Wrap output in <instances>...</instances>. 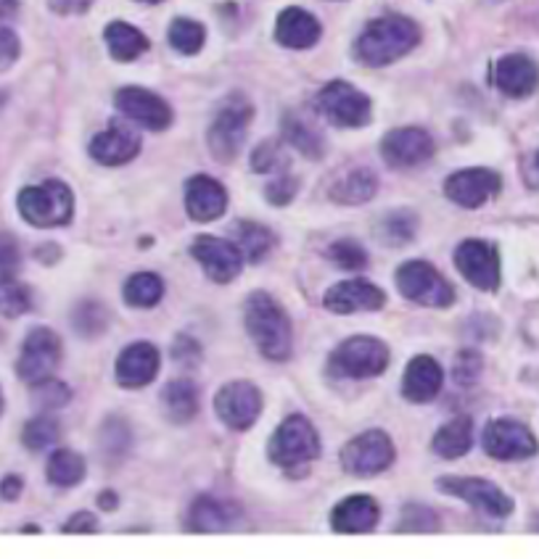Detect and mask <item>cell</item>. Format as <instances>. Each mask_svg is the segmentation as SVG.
<instances>
[{"instance_id":"8d00e7d4","label":"cell","mask_w":539,"mask_h":559,"mask_svg":"<svg viewBox=\"0 0 539 559\" xmlns=\"http://www.w3.org/2000/svg\"><path fill=\"white\" fill-rule=\"evenodd\" d=\"M59 436H61L59 423H56L54 417L43 415V417L30 419V423L24 425L22 441H24V447L32 451H43V449L54 447V443L59 441Z\"/></svg>"},{"instance_id":"ffe728a7","label":"cell","mask_w":539,"mask_h":559,"mask_svg":"<svg viewBox=\"0 0 539 559\" xmlns=\"http://www.w3.org/2000/svg\"><path fill=\"white\" fill-rule=\"evenodd\" d=\"M159 361H162V357H159L156 346L143 341L132 343L117 359V383L122 389H143L156 378Z\"/></svg>"},{"instance_id":"4316f807","label":"cell","mask_w":539,"mask_h":559,"mask_svg":"<svg viewBox=\"0 0 539 559\" xmlns=\"http://www.w3.org/2000/svg\"><path fill=\"white\" fill-rule=\"evenodd\" d=\"M241 518V510L233 501H222L212 497H199L190 504L188 528L196 533H218L231 528Z\"/></svg>"},{"instance_id":"7402d4cb","label":"cell","mask_w":539,"mask_h":559,"mask_svg":"<svg viewBox=\"0 0 539 559\" xmlns=\"http://www.w3.org/2000/svg\"><path fill=\"white\" fill-rule=\"evenodd\" d=\"M227 193L214 177L196 175L190 177L186 186V209L190 219L196 222H212L225 214Z\"/></svg>"},{"instance_id":"f1b7e54d","label":"cell","mask_w":539,"mask_h":559,"mask_svg":"<svg viewBox=\"0 0 539 559\" xmlns=\"http://www.w3.org/2000/svg\"><path fill=\"white\" fill-rule=\"evenodd\" d=\"M283 138L291 148H296L307 158H320L326 154V140H323L320 130L315 124H309L304 117H300V114H285Z\"/></svg>"},{"instance_id":"7dc6e473","label":"cell","mask_w":539,"mask_h":559,"mask_svg":"<svg viewBox=\"0 0 539 559\" xmlns=\"http://www.w3.org/2000/svg\"><path fill=\"white\" fill-rule=\"evenodd\" d=\"M251 164H254V171H272V169L281 167L283 156H281V148H278V143L259 145V148L254 151Z\"/></svg>"},{"instance_id":"9a60e30c","label":"cell","mask_w":539,"mask_h":559,"mask_svg":"<svg viewBox=\"0 0 539 559\" xmlns=\"http://www.w3.org/2000/svg\"><path fill=\"white\" fill-rule=\"evenodd\" d=\"M440 491L449 493V497H458L476 510H484L492 518H505L513 512V501L507 493L500 491L497 486L490 480L481 478H442Z\"/></svg>"},{"instance_id":"d6986e66","label":"cell","mask_w":539,"mask_h":559,"mask_svg":"<svg viewBox=\"0 0 539 559\" xmlns=\"http://www.w3.org/2000/svg\"><path fill=\"white\" fill-rule=\"evenodd\" d=\"M323 304L333 314H358V311H378L386 304V296L367 280H344L328 290Z\"/></svg>"},{"instance_id":"9f6ffc18","label":"cell","mask_w":539,"mask_h":559,"mask_svg":"<svg viewBox=\"0 0 539 559\" xmlns=\"http://www.w3.org/2000/svg\"><path fill=\"white\" fill-rule=\"evenodd\" d=\"M0 406H3V396H0Z\"/></svg>"},{"instance_id":"3957f363","label":"cell","mask_w":539,"mask_h":559,"mask_svg":"<svg viewBox=\"0 0 539 559\" xmlns=\"http://www.w3.org/2000/svg\"><path fill=\"white\" fill-rule=\"evenodd\" d=\"M19 214L32 227H63L72 222L74 195L61 180H48L43 186L24 188L16 199Z\"/></svg>"},{"instance_id":"c3c4849f","label":"cell","mask_w":539,"mask_h":559,"mask_svg":"<svg viewBox=\"0 0 539 559\" xmlns=\"http://www.w3.org/2000/svg\"><path fill=\"white\" fill-rule=\"evenodd\" d=\"M22 53V46H19V37L14 29H0V72L11 69Z\"/></svg>"},{"instance_id":"cb8c5ba5","label":"cell","mask_w":539,"mask_h":559,"mask_svg":"<svg viewBox=\"0 0 539 559\" xmlns=\"http://www.w3.org/2000/svg\"><path fill=\"white\" fill-rule=\"evenodd\" d=\"M442 367L440 361L431 357H415L405 370L402 396L412 404H426L442 391Z\"/></svg>"},{"instance_id":"bcb514c9","label":"cell","mask_w":539,"mask_h":559,"mask_svg":"<svg viewBox=\"0 0 539 559\" xmlns=\"http://www.w3.org/2000/svg\"><path fill=\"white\" fill-rule=\"evenodd\" d=\"M296 188H300V182H296V177H278L276 182H270L268 190H265V195H268L270 203H276V206H285V203H291V199L296 195Z\"/></svg>"},{"instance_id":"5b68a950","label":"cell","mask_w":539,"mask_h":559,"mask_svg":"<svg viewBox=\"0 0 539 559\" xmlns=\"http://www.w3.org/2000/svg\"><path fill=\"white\" fill-rule=\"evenodd\" d=\"M270 460L281 467L307 465L320 454V438L307 417L294 415L283 419L281 428L270 438Z\"/></svg>"},{"instance_id":"2e32d148","label":"cell","mask_w":539,"mask_h":559,"mask_svg":"<svg viewBox=\"0 0 539 559\" xmlns=\"http://www.w3.org/2000/svg\"><path fill=\"white\" fill-rule=\"evenodd\" d=\"M500 188H503V180L492 169H462L444 182L447 199L462 209L484 206L492 195L500 193Z\"/></svg>"},{"instance_id":"60d3db41","label":"cell","mask_w":539,"mask_h":559,"mask_svg":"<svg viewBox=\"0 0 539 559\" xmlns=\"http://www.w3.org/2000/svg\"><path fill=\"white\" fill-rule=\"evenodd\" d=\"M328 257H331V262L336 266H341V270L347 272H360L367 266V253L363 246L354 243V240H336L331 251H328Z\"/></svg>"},{"instance_id":"e575fe53","label":"cell","mask_w":539,"mask_h":559,"mask_svg":"<svg viewBox=\"0 0 539 559\" xmlns=\"http://www.w3.org/2000/svg\"><path fill=\"white\" fill-rule=\"evenodd\" d=\"M272 233L268 227L257 225V222H238L236 225V246L241 257L249 259V262H259L262 257H268L272 249Z\"/></svg>"},{"instance_id":"d590c367","label":"cell","mask_w":539,"mask_h":559,"mask_svg":"<svg viewBox=\"0 0 539 559\" xmlns=\"http://www.w3.org/2000/svg\"><path fill=\"white\" fill-rule=\"evenodd\" d=\"M207 29L201 27L194 19H175L173 27H169V46H173L177 53L194 56L204 48Z\"/></svg>"},{"instance_id":"d4e9b609","label":"cell","mask_w":539,"mask_h":559,"mask_svg":"<svg viewBox=\"0 0 539 559\" xmlns=\"http://www.w3.org/2000/svg\"><path fill=\"white\" fill-rule=\"evenodd\" d=\"M380 510L376 499L367 493H358V497H347L336 507L331 514L333 531L339 533H367L378 525Z\"/></svg>"},{"instance_id":"4dcf8cb0","label":"cell","mask_w":539,"mask_h":559,"mask_svg":"<svg viewBox=\"0 0 539 559\" xmlns=\"http://www.w3.org/2000/svg\"><path fill=\"white\" fill-rule=\"evenodd\" d=\"M162 406L173 423H190L199 412V391L190 380H175L162 391Z\"/></svg>"},{"instance_id":"6da1fadb","label":"cell","mask_w":539,"mask_h":559,"mask_svg":"<svg viewBox=\"0 0 539 559\" xmlns=\"http://www.w3.org/2000/svg\"><path fill=\"white\" fill-rule=\"evenodd\" d=\"M421 40V29L408 16H380L371 22L360 35L358 59L367 67H386V63L402 59Z\"/></svg>"},{"instance_id":"30bf717a","label":"cell","mask_w":539,"mask_h":559,"mask_svg":"<svg viewBox=\"0 0 539 559\" xmlns=\"http://www.w3.org/2000/svg\"><path fill=\"white\" fill-rule=\"evenodd\" d=\"M455 266L473 288L487 294L500 288V253L490 240H462L455 249Z\"/></svg>"},{"instance_id":"83f0119b","label":"cell","mask_w":539,"mask_h":559,"mask_svg":"<svg viewBox=\"0 0 539 559\" xmlns=\"http://www.w3.org/2000/svg\"><path fill=\"white\" fill-rule=\"evenodd\" d=\"M378 180L371 169H349L347 175H341L339 180L333 182L331 199L341 206H360V203H367L376 195Z\"/></svg>"},{"instance_id":"f546056e","label":"cell","mask_w":539,"mask_h":559,"mask_svg":"<svg viewBox=\"0 0 539 559\" xmlns=\"http://www.w3.org/2000/svg\"><path fill=\"white\" fill-rule=\"evenodd\" d=\"M473 443V423L468 417H455L453 423H447L440 428V433L434 436V451L442 460H458V456L468 454Z\"/></svg>"},{"instance_id":"db71d44e","label":"cell","mask_w":539,"mask_h":559,"mask_svg":"<svg viewBox=\"0 0 539 559\" xmlns=\"http://www.w3.org/2000/svg\"><path fill=\"white\" fill-rule=\"evenodd\" d=\"M98 504L104 507V510H114V507H117V493H112V491L101 493V497H98Z\"/></svg>"},{"instance_id":"5bb4252c","label":"cell","mask_w":539,"mask_h":559,"mask_svg":"<svg viewBox=\"0 0 539 559\" xmlns=\"http://www.w3.org/2000/svg\"><path fill=\"white\" fill-rule=\"evenodd\" d=\"M380 156L389 167L410 169L418 164H426L434 156V140L426 130L418 127H402V130H391L380 143Z\"/></svg>"},{"instance_id":"ab89813d","label":"cell","mask_w":539,"mask_h":559,"mask_svg":"<svg viewBox=\"0 0 539 559\" xmlns=\"http://www.w3.org/2000/svg\"><path fill=\"white\" fill-rule=\"evenodd\" d=\"M69 396H72V393H69L67 385L54 378L40 380V383H35V389H32V404H35L37 409H46V412L59 409V406L69 402Z\"/></svg>"},{"instance_id":"f5cc1de1","label":"cell","mask_w":539,"mask_h":559,"mask_svg":"<svg viewBox=\"0 0 539 559\" xmlns=\"http://www.w3.org/2000/svg\"><path fill=\"white\" fill-rule=\"evenodd\" d=\"M22 478L19 475H5L3 483H0V493H3L5 501H16L19 493H22Z\"/></svg>"},{"instance_id":"7a4b0ae2","label":"cell","mask_w":539,"mask_h":559,"mask_svg":"<svg viewBox=\"0 0 539 559\" xmlns=\"http://www.w3.org/2000/svg\"><path fill=\"white\" fill-rule=\"evenodd\" d=\"M244 322L265 359L283 361L291 357V343H294V338H291V320L285 317L283 307L276 298L262 294V290L249 296Z\"/></svg>"},{"instance_id":"e0dca14e","label":"cell","mask_w":539,"mask_h":559,"mask_svg":"<svg viewBox=\"0 0 539 559\" xmlns=\"http://www.w3.org/2000/svg\"><path fill=\"white\" fill-rule=\"evenodd\" d=\"M194 257L196 262L204 266V272L214 283H231L238 277L241 266H244V257H241L238 246L231 240L214 238V235H201L194 240Z\"/></svg>"},{"instance_id":"f907efd6","label":"cell","mask_w":539,"mask_h":559,"mask_svg":"<svg viewBox=\"0 0 539 559\" xmlns=\"http://www.w3.org/2000/svg\"><path fill=\"white\" fill-rule=\"evenodd\" d=\"M61 531L63 533H95L98 531V523H95V518L91 512H80V514H72Z\"/></svg>"},{"instance_id":"4fadbf2b","label":"cell","mask_w":539,"mask_h":559,"mask_svg":"<svg viewBox=\"0 0 539 559\" xmlns=\"http://www.w3.org/2000/svg\"><path fill=\"white\" fill-rule=\"evenodd\" d=\"M214 409L227 428L249 430L262 412V393L257 385L236 380V383L222 385L218 399H214Z\"/></svg>"},{"instance_id":"484cf974","label":"cell","mask_w":539,"mask_h":559,"mask_svg":"<svg viewBox=\"0 0 539 559\" xmlns=\"http://www.w3.org/2000/svg\"><path fill=\"white\" fill-rule=\"evenodd\" d=\"M276 40L285 48H313L320 40V22L304 9H285L278 16L276 24Z\"/></svg>"},{"instance_id":"f35d334b","label":"cell","mask_w":539,"mask_h":559,"mask_svg":"<svg viewBox=\"0 0 539 559\" xmlns=\"http://www.w3.org/2000/svg\"><path fill=\"white\" fill-rule=\"evenodd\" d=\"M72 325L80 335L93 338V335H101L106 330V325H109V311H106V307H101V304L85 301L80 304L78 311H74Z\"/></svg>"},{"instance_id":"603a6c76","label":"cell","mask_w":539,"mask_h":559,"mask_svg":"<svg viewBox=\"0 0 539 559\" xmlns=\"http://www.w3.org/2000/svg\"><path fill=\"white\" fill-rule=\"evenodd\" d=\"M138 151H141V140L122 124H112L109 130L95 135L91 143V156L98 164H106V167H119V164L132 162Z\"/></svg>"},{"instance_id":"ac0fdd59","label":"cell","mask_w":539,"mask_h":559,"mask_svg":"<svg viewBox=\"0 0 539 559\" xmlns=\"http://www.w3.org/2000/svg\"><path fill=\"white\" fill-rule=\"evenodd\" d=\"M117 109L138 122L145 130H167L173 122V109L159 98L156 93L143 91V87H122L117 93Z\"/></svg>"},{"instance_id":"816d5d0a","label":"cell","mask_w":539,"mask_h":559,"mask_svg":"<svg viewBox=\"0 0 539 559\" xmlns=\"http://www.w3.org/2000/svg\"><path fill=\"white\" fill-rule=\"evenodd\" d=\"M522 177H524V182L529 188H539V148L524 156Z\"/></svg>"},{"instance_id":"11a10c76","label":"cell","mask_w":539,"mask_h":559,"mask_svg":"<svg viewBox=\"0 0 539 559\" xmlns=\"http://www.w3.org/2000/svg\"><path fill=\"white\" fill-rule=\"evenodd\" d=\"M143 3H159V0H143Z\"/></svg>"},{"instance_id":"b9f144b4","label":"cell","mask_w":539,"mask_h":559,"mask_svg":"<svg viewBox=\"0 0 539 559\" xmlns=\"http://www.w3.org/2000/svg\"><path fill=\"white\" fill-rule=\"evenodd\" d=\"M399 531H440V518H436L429 507L408 504L402 512V525H399Z\"/></svg>"},{"instance_id":"8fae6325","label":"cell","mask_w":539,"mask_h":559,"mask_svg":"<svg viewBox=\"0 0 539 559\" xmlns=\"http://www.w3.org/2000/svg\"><path fill=\"white\" fill-rule=\"evenodd\" d=\"M61 361V341L50 328H35L24 338L22 357H19L16 372L24 383H40L54 374Z\"/></svg>"},{"instance_id":"9c48e42d","label":"cell","mask_w":539,"mask_h":559,"mask_svg":"<svg viewBox=\"0 0 539 559\" xmlns=\"http://www.w3.org/2000/svg\"><path fill=\"white\" fill-rule=\"evenodd\" d=\"M395 462V443L384 430H367V433L352 438L344 449H341V465L349 475H367L384 473Z\"/></svg>"},{"instance_id":"f6af8a7d","label":"cell","mask_w":539,"mask_h":559,"mask_svg":"<svg viewBox=\"0 0 539 559\" xmlns=\"http://www.w3.org/2000/svg\"><path fill=\"white\" fill-rule=\"evenodd\" d=\"M481 374V357L476 352H462L458 359H455V380L460 385H471L479 380Z\"/></svg>"},{"instance_id":"277c9868","label":"cell","mask_w":539,"mask_h":559,"mask_svg":"<svg viewBox=\"0 0 539 559\" xmlns=\"http://www.w3.org/2000/svg\"><path fill=\"white\" fill-rule=\"evenodd\" d=\"M251 104L244 98V95H231L227 104L222 106L218 117H214L212 127H209V151L218 162L227 164L233 162L244 148L246 130H249L251 122Z\"/></svg>"},{"instance_id":"7c38bea8","label":"cell","mask_w":539,"mask_h":559,"mask_svg":"<svg viewBox=\"0 0 539 559\" xmlns=\"http://www.w3.org/2000/svg\"><path fill=\"white\" fill-rule=\"evenodd\" d=\"M484 451L492 460L518 462L537 454V438L516 419H494L484 430Z\"/></svg>"},{"instance_id":"44dd1931","label":"cell","mask_w":539,"mask_h":559,"mask_svg":"<svg viewBox=\"0 0 539 559\" xmlns=\"http://www.w3.org/2000/svg\"><path fill=\"white\" fill-rule=\"evenodd\" d=\"M494 85L511 98H526L537 91L539 69L529 56L513 53L494 63Z\"/></svg>"},{"instance_id":"ee69618b","label":"cell","mask_w":539,"mask_h":559,"mask_svg":"<svg viewBox=\"0 0 539 559\" xmlns=\"http://www.w3.org/2000/svg\"><path fill=\"white\" fill-rule=\"evenodd\" d=\"M415 227L418 222L410 212H397L384 222V233L391 243H408L412 235H415Z\"/></svg>"},{"instance_id":"681fc988","label":"cell","mask_w":539,"mask_h":559,"mask_svg":"<svg viewBox=\"0 0 539 559\" xmlns=\"http://www.w3.org/2000/svg\"><path fill=\"white\" fill-rule=\"evenodd\" d=\"M93 0H48L50 11H56V14L61 16H78V14H85L87 9H91Z\"/></svg>"},{"instance_id":"d6a6232c","label":"cell","mask_w":539,"mask_h":559,"mask_svg":"<svg viewBox=\"0 0 539 559\" xmlns=\"http://www.w3.org/2000/svg\"><path fill=\"white\" fill-rule=\"evenodd\" d=\"M164 283L154 272H138L125 283V301L136 309H151L162 301Z\"/></svg>"},{"instance_id":"1f68e13d","label":"cell","mask_w":539,"mask_h":559,"mask_svg":"<svg viewBox=\"0 0 539 559\" xmlns=\"http://www.w3.org/2000/svg\"><path fill=\"white\" fill-rule=\"evenodd\" d=\"M104 37L106 46H109L112 56L117 61H136L138 56L149 48V40H145L143 32L125 22H112L109 27H106Z\"/></svg>"},{"instance_id":"836d02e7","label":"cell","mask_w":539,"mask_h":559,"mask_svg":"<svg viewBox=\"0 0 539 559\" xmlns=\"http://www.w3.org/2000/svg\"><path fill=\"white\" fill-rule=\"evenodd\" d=\"M85 469H87L85 460H82L80 454H74V451H69V449H61L48 460L46 475L54 486L72 488V486H78V483H82V478H85Z\"/></svg>"},{"instance_id":"7bdbcfd3","label":"cell","mask_w":539,"mask_h":559,"mask_svg":"<svg viewBox=\"0 0 539 559\" xmlns=\"http://www.w3.org/2000/svg\"><path fill=\"white\" fill-rule=\"evenodd\" d=\"M19 264H22V253H19L16 238L9 233H0V283L14 280Z\"/></svg>"},{"instance_id":"ba28073f","label":"cell","mask_w":539,"mask_h":559,"mask_svg":"<svg viewBox=\"0 0 539 559\" xmlns=\"http://www.w3.org/2000/svg\"><path fill=\"white\" fill-rule=\"evenodd\" d=\"M317 109L336 127H365L371 122V98L344 80L328 82L317 95Z\"/></svg>"},{"instance_id":"52a82bcc","label":"cell","mask_w":539,"mask_h":559,"mask_svg":"<svg viewBox=\"0 0 539 559\" xmlns=\"http://www.w3.org/2000/svg\"><path fill=\"white\" fill-rule=\"evenodd\" d=\"M397 288L405 298L423 304V307L447 309L453 307L455 301L453 285H449L429 262H405L399 266Z\"/></svg>"},{"instance_id":"74e56055","label":"cell","mask_w":539,"mask_h":559,"mask_svg":"<svg viewBox=\"0 0 539 559\" xmlns=\"http://www.w3.org/2000/svg\"><path fill=\"white\" fill-rule=\"evenodd\" d=\"M30 309H32V296L27 285L16 283V277L3 280V283H0V314L14 320V317L27 314Z\"/></svg>"},{"instance_id":"8992f818","label":"cell","mask_w":539,"mask_h":559,"mask_svg":"<svg viewBox=\"0 0 539 559\" xmlns=\"http://www.w3.org/2000/svg\"><path fill=\"white\" fill-rule=\"evenodd\" d=\"M389 365V348L384 346L378 338H367V335H358V338H349L341 343L333 352L331 367L333 374L339 378H376L386 370Z\"/></svg>"}]
</instances>
